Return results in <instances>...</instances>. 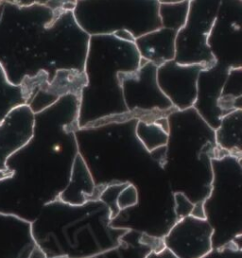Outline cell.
Returning a JSON list of instances; mask_svg holds the SVG:
<instances>
[{"label":"cell","mask_w":242,"mask_h":258,"mask_svg":"<svg viewBox=\"0 0 242 258\" xmlns=\"http://www.w3.org/2000/svg\"><path fill=\"white\" fill-rule=\"evenodd\" d=\"M141 62L135 42L114 35L90 36L83 68L87 83L79 97L78 129L134 117L124 104L119 76L135 71Z\"/></svg>","instance_id":"1"},{"label":"cell","mask_w":242,"mask_h":258,"mask_svg":"<svg viewBox=\"0 0 242 258\" xmlns=\"http://www.w3.org/2000/svg\"><path fill=\"white\" fill-rule=\"evenodd\" d=\"M158 0H76L73 16L89 36L128 31L136 39L161 28Z\"/></svg>","instance_id":"2"},{"label":"cell","mask_w":242,"mask_h":258,"mask_svg":"<svg viewBox=\"0 0 242 258\" xmlns=\"http://www.w3.org/2000/svg\"><path fill=\"white\" fill-rule=\"evenodd\" d=\"M221 0H189L186 23L177 33L174 61L204 68L216 63L207 38L218 15Z\"/></svg>","instance_id":"3"},{"label":"cell","mask_w":242,"mask_h":258,"mask_svg":"<svg viewBox=\"0 0 242 258\" xmlns=\"http://www.w3.org/2000/svg\"><path fill=\"white\" fill-rule=\"evenodd\" d=\"M156 74L157 67L142 60L136 70L121 73L119 76L124 104L136 119L147 113H169L175 110L161 91Z\"/></svg>","instance_id":"4"},{"label":"cell","mask_w":242,"mask_h":258,"mask_svg":"<svg viewBox=\"0 0 242 258\" xmlns=\"http://www.w3.org/2000/svg\"><path fill=\"white\" fill-rule=\"evenodd\" d=\"M207 45L219 66L242 68V0L220 1Z\"/></svg>","instance_id":"5"},{"label":"cell","mask_w":242,"mask_h":258,"mask_svg":"<svg viewBox=\"0 0 242 258\" xmlns=\"http://www.w3.org/2000/svg\"><path fill=\"white\" fill-rule=\"evenodd\" d=\"M213 235L207 219L189 215L174 224L163 242L179 258H204L213 250Z\"/></svg>","instance_id":"6"},{"label":"cell","mask_w":242,"mask_h":258,"mask_svg":"<svg viewBox=\"0 0 242 258\" xmlns=\"http://www.w3.org/2000/svg\"><path fill=\"white\" fill-rule=\"evenodd\" d=\"M36 115L27 104L16 107L0 122V182L14 177L8 159L34 137Z\"/></svg>","instance_id":"7"},{"label":"cell","mask_w":242,"mask_h":258,"mask_svg":"<svg viewBox=\"0 0 242 258\" xmlns=\"http://www.w3.org/2000/svg\"><path fill=\"white\" fill-rule=\"evenodd\" d=\"M204 68L199 64H180L174 60L157 67L159 87L175 110L182 111L193 107L198 77Z\"/></svg>","instance_id":"8"},{"label":"cell","mask_w":242,"mask_h":258,"mask_svg":"<svg viewBox=\"0 0 242 258\" xmlns=\"http://www.w3.org/2000/svg\"><path fill=\"white\" fill-rule=\"evenodd\" d=\"M228 70L216 62L202 69L197 81L196 99L193 108L214 131L225 115L219 109V100Z\"/></svg>","instance_id":"9"},{"label":"cell","mask_w":242,"mask_h":258,"mask_svg":"<svg viewBox=\"0 0 242 258\" xmlns=\"http://www.w3.org/2000/svg\"><path fill=\"white\" fill-rule=\"evenodd\" d=\"M86 83V76L83 72L60 69L49 83L38 87L27 105L34 114H39L68 94H74L80 97Z\"/></svg>","instance_id":"10"},{"label":"cell","mask_w":242,"mask_h":258,"mask_svg":"<svg viewBox=\"0 0 242 258\" xmlns=\"http://www.w3.org/2000/svg\"><path fill=\"white\" fill-rule=\"evenodd\" d=\"M178 31L159 28L135 40L141 59L159 67L175 58V42Z\"/></svg>","instance_id":"11"},{"label":"cell","mask_w":242,"mask_h":258,"mask_svg":"<svg viewBox=\"0 0 242 258\" xmlns=\"http://www.w3.org/2000/svg\"><path fill=\"white\" fill-rule=\"evenodd\" d=\"M98 191L95 186L88 167L83 156L77 152L72 167L70 183L62 194L60 201L71 205H82L91 200H98L102 189Z\"/></svg>","instance_id":"12"},{"label":"cell","mask_w":242,"mask_h":258,"mask_svg":"<svg viewBox=\"0 0 242 258\" xmlns=\"http://www.w3.org/2000/svg\"><path fill=\"white\" fill-rule=\"evenodd\" d=\"M242 109L225 114L214 131L216 145L228 155L241 159Z\"/></svg>","instance_id":"13"},{"label":"cell","mask_w":242,"mask_h":258,"mask_svg":"<svg viewBox=\"0 0 242 258\" xmlns=\"http://www.w3.org/2000/svg\"><path fill=\"white\" fill-rule=\"evenodd\" d=\"M135 135L149 152L165 147L169 142V126L167 116L154 120L137 119Z\"/></svg>","instance_id":"14"},{"label":"cell","mask_w":242,"mask_h":258,"mask_svg":"<svg viewBox=\"0 0 242 258\" xmlns=\"http://www.w3.org/2000/svg\"><path fill=\"white\" fill-rule=\"evenodd\" d=\"M219 107L224 114L242 109V68L228 70L219 98Z\"/></svg>","instance_id":"15"},{"label":"cell","mask_w":242,"mask_h":258,"mask_svg":"<svg viewBox=\"0 0 242 258\" xmlns=\"http://www.w3.org/2000/svg\"><path fill=\"white\" fill-rule=\"evenodd\" d=\"M26 104L19 84L9 80L4 67L0 62V122L16 107Z\"/></svg>","instance_id":"16"},{"label":"cell","mask_w":242,"mask_h":258,"mask_svg":"<svg viewBox=\"0 0 242 258\" xmlns=\"http://www.w3.org/2000/svg\"><path fill=\"white\" fill-rule=\"evenodd\" d=\"M189 0L179 3H160L159 17L161 27L179 31L186 23L189 13Z\"/></svg>","instance_id":"17"},{"label":"cell","mask_w":242,"mask_h":258,"mask_svg":"<svg viewBox=\"0 0 242 258\" xmlns=\"http://www.w3.org/2000/svg\"><path fill=\"white\" fill-rule=\"evenodd\" d=\"M6 1L16 7H30L33 5H45L50 0H0Z\"/></svg>","instance_id":"18"},{"label":"cell","mask_w":242,"mask_h":258,"mask_svg":"<svg viewBox=\"0 0 242 258\" xmlns=\"http://www.w3.org/2000/svg\"><path fill=\"white\" fill-rule=\"evenodd\" d=\"M145 258H179L166 247L159 250H151V252Z\"/></svg>","instance_id":"19"},{"label":"cell","mask_w":242,"mask_h":258,"mask_svg":"<svg viewBox=\"0 0 242 258\" xmlns=\"http://www.w3.org/2000/svg\"><path fill=\"white\" fill-rule=\"evenodd\" d=\"M28 258H49L46 256L45 252L43 251V250L38 246L35 245L32 250H30V254ZM54 258H68V256H58V257Z\"/></svg>","instance_id":"20"},{"label":"cell","mask_w":242,"mask_h":258,"mask_svg":"<svg viewBox=\"0 0 242 258\" xmlns=\"http://www.w3.org/2000/svg\"><path fill=\"white\" fill-rule=\"evenodd\" d=\"M159 3H166V4H171V3H179L186 0H158Z\"/></svg>","instance_id":"21"}]
</instances>
